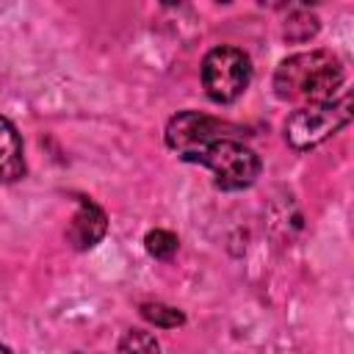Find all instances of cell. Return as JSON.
Returning <instances> with one entry per match:
<instances>
[{
  "label": "cell",
  "mask_w": 354,
  "mask_h": 354,
  "mask_svg": "<svg viewBox=\"0 0 354 354\" xmlns=\"http://www.w3.org/2000/svg\"><path fill=\"white\" fill-rule=\"evenodd\" d=\"M144 246H147V252H149L155 260H169V257H174L180 241H177V235L169 232V230H149L147 238H144Z\"/></svg>",
  "instance_id": "cell-10"
},
{
  "label": "cell",
  "mask_w": 354,
  "mask_h": 354,
  "mask_svg": "<svg viewBox=\"0 0 354 354\" xmlns=\"http://www.w3.org/2000/svg\"><path fill=\"white\" fill-rule=\"evenodd\" d=\"M252 83V61L243 50L221 44L202 61V86L213 102H235Z\"/></svg>",
  "instance_id": "cell-3"
},
{
  "label": "cell",
  "mask_w": 354,
  "mask_h": 354,
  "mask_svg": "<svg viewBox=\"0 0 354 354\" xmlns=\"http://www.w3.org/2000/svg\"><path fill=\"white\" fill-rule=\"evenodd\" d=\"M343 61L329 50L288 55L274 72V94L285 102H326L343 86Z\"/></svg>",
  "instance_id": "cell-1"
},
{
  "label": "cell",
  "mask_w": 354,
  "mask_h": 354,
  "mask_svg": "<svg viewBox=\"0 0 354 354\" xmlns=\"http://www.w3.org/2000/svg\"><path fill=\"white\" fill-rule=\"evenodd\" d=\"M202 166H207L213 171V183L221 191H243L249 188L257 177H260V158L252 147H246L238 138H221L216 144H210L199 160Z\"/></svg>",
  "instance_id": "cell-4"
},
{
  "label": "cell",
  "mask_w": 354,
  "mask_h": 354,
  "mask_svg": "<svg viewBox=\"0 0 354 354\" xmlns=\"http://www.w3.org/2000/svg\"><path fill=\"white\" fill-rule=\"evenodd\" d=\"M108 232V216L105 210L86 199V196H77V213L72 216L69 221V230H66V241L72 243V249L77 252H86L91 246H97Z\"/></svg>",
  "instance_id": "cell-6"
},
{
  "label": "cell",
  "mask_w": 354,
  "mask_h": 354,
  "mask_svg": "<svg viewBox=\"0 0 354 354\" xmlns=\"http://www.w3.org/2000/svg\"><path fill=\"white\" fill-rule=\"evenodd\" d=\"M141 315L149 324L160 326V329H174L180 324H185V315L177 307H169V304H160V301H144L141 304Z\"/></svg>",
  "instance_id": "cell-9"
},
{
  "label": "cell",
  "mask_w": 354,
  "mask_h": 354,
  "mask_svg": "<svg viewBox=\"0 0 354 354\" xmlns=\"http://www.w3.org/2000/svg\"><path fill=\"white\" fill-rule=\"evenodd\" d=\"M25 174V152L17 127L0 116V183H14Z\"/></svg>",
  "instance_id": "cell-7"
},
{
  "label": "cell",
  "mask_w": 354,
  "mask_h": 354,
  "mask_svg": "<svg viewBox=\"0 0 354 354\" xmlns=\"http://www.w3.org/2000/svg\"><path fill=\"white\" fill-rule=\"evenodd\" d=\"M116 354H160V343L147 329H127L119 340Z\"/></svg>",
  "instance_id": "cell-8"
},
{
  "label": "cell",
  "mask_w": 354,
  "mask_h": 354,
  "mask_svg": "<svg viewBox=\"0 0 354 354\" xmlns=\"http://www.w3.org/2000/svg\"><path fill=\"white\" fill-rule=\"evenodd\" d=\"M0 354H11V348H8V346H3V343H0Z\"/></svg>",
  "instance_id": "cell-11"
},
{
  "label": "cell",
  "mask_w": 354,
  "mask_h": 354,
  "mask_svg": "<svg viewBox=\"0 0 354 354\" xmlns=\"http://www.w3.org/2000/svg\"><path fill=\"white\" fill-rule=\"evenodd\" d=\"M351 122V94L332 97L326 102H313L296 108L285 119V141L296 152H307L343 130Z\"/></svg>",
  "instance_id": "cell-2"
},
{
  "label": "cell",
  "mask_w": 354,
  "mask_h": 354,
  "mask_svg": "<svg viewBox=\"0 0 354 354\" xmlns=\"http://www.w3.org/2000/svg\"><path fill=\"white\" fill-rule=\"evenodd\" d=\"M235 127L232 124H224L207 113H199V111H180L177 116L169 119L166 124V144L169 149H174L183 160H191L196 163L199 155L221 141V138H235L232 136Z\"/></svg>",
  "instance_id": "cell-5"
}]
</instances>
